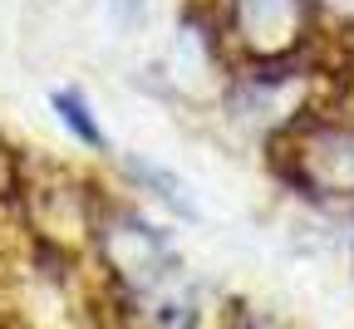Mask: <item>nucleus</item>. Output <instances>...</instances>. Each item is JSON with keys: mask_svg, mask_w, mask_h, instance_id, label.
<instances>
[{"mask_svg": "<svg viewBox=\"0 0 354 329\" xmlns=\"http://www.w3.org/2000/svg\"><path fill=\"white\" fill-rule=\"evenodd\" d=\"M88 241L109 270V295H118L128 310L167 290L172 280H183V261H177L167 231L123 202H99L94 221H88Z\"/></svg>", "mask_w": 354, "mask_h": 329, "instance_id": "f257e3e1", "label": "nucleus"}, {"mask_svg": "<svg viewBox=\"0 0 354 329\" xmlns=\"http://www.w3.org/2000/svg\"><path fill=\"white\" fill-rule=\"evenodd\" d=\"M227 44L241 59H276L295 55L315 39V6L310 0H216Z\"/></svg>", "mask_w": 354, "mask_h": 329, "instance_id": "f03ea898", "label": "nucleus"}, {"mask_svg": "<svg viewBox=\"0 0 354 329\" xmlns=\"http://www.w3.org/2000/svg\"><path fill=\"white\" fill-rule=\"evenodd\" d=\"M123 177L138 187V192H148L153 202H162L172 216H197V207H192V197H187V187H183V177L177 172H167V167H158V162H148V158H138V153H123Z\"/></svg>", "mask_w": 354, "mask_h": 329, "instance_id": "7ed1b4c3", "label": "nucleus"}, {"mask_svg": "<svg viewBox=\"0 0 354 329\" xmlns=\"http://www.w3.org/2000/svg\"><path fill=\"white\" fill-rule=\"evenodd\" d=\"M50 109H55V118H59V128L74 138L79 148H88V153H104L109 148V138H104V128H99V118H94V104L84 99V88H55L50 93Z\"/></svg>", "mask_w": 354, "mask_h": 329, "instance_id": "20e7f679", "label": "nucleus"}, {"mask_svg": "<svg viewBox=\"0 0 354 329\" xmlns=\"http://www.w3.org/2000/svg\"><path fill=\"white\" fill-rule=\"evenodd\" d=\"M25 177H30V162L20 158V148L0 133V207H20L25 202Z\"/></svg>", "mask_w": 354, "mask_h": 329, "instance_id": "39448f33", "label": "nucleus"}, {"mask_svg": "<svg viewBox=\"0 0 354 329\" xmlns=\"http://www.w3.org/2000/svg\"><path fill=\"white\" fill-rule=\"evenodd\" d=\"M104 10H109L113 25H138L143 10H148V0H104Z\"/></svg>", "mask_w": 354, "mask_h": 329, "instance_id": "423d86ee", "label": "nucleus"}, {"mask_svg": "<svg viewBox=\"0 0 354 329\" xmlns=\"http://www.w3.org/2000/svg\"><path fill=\"white\" fill-rule=\"evenodd\" d=\"M315 6H320L325 15H335V20H344V25H354V0H315Z\"/></svg>", "mask_w": 354, "mask_h": 329, "instance_id": "0eeeda50", "label": "nucleus"}, {"mask_svg": "<svg viewBox=\"0 0 354 329\" xmlns=\"http://www.w3.org/2000/svg\"><path fill=\"white\" fill-rule=\"evenodd\" d=\"M0 329H25L20 319H6V314H0Z\"/></svg>", "mask_w": 354, "mask_h": 329, "instance_id": "6e6552de", "label": "nucleus"}, {"mask_svg": "<svg viewBox=\"0 0 354 329\" xmlns=\"http://www.w3.org/2000/svg\"><path fill=\"white\" fill-rule=\"evenodd\" d=\"M241 329H266V324H256V319H246V314H241Z\"/></svg>", "mask_w": 354, "mask_h": 329, "instance_id": "1a4fd4ad", "label": "nucleus"}]
</instances>
